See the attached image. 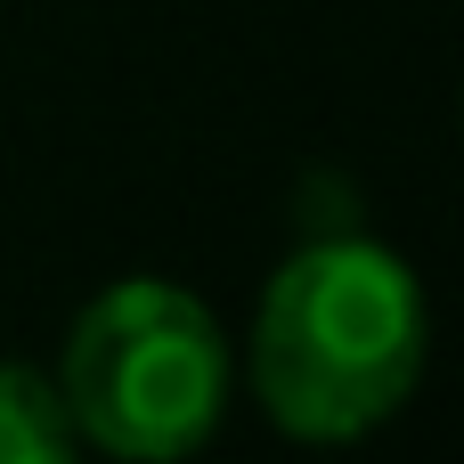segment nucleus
<instances>
[{
    "instance_id": "2",
    "label": "nucleus",
    "mask_w": 464,
    "mask_h": 464,
    "mask_svg": "<svg viewBox=\"0 0 464 464\" xmlns=\"http://www.w3.org/2000/svg\"><path fill=\"white\" fill-rule=\"evenodd\" d=\"M57 400L82 449L171 464L204 449L228 408V334L204 294L171 277H122L73 318L57 351Z\"/></svg>"
},
{
    "instance_id": "3",
    "label": "nucleus",
    "mask_w": 464,
    "mask_h": 464,
    "mask_svg": "<svg viewBox=\"0 0 464 464\" xmlns=\"http://www.w3.org/2000/svg\"><path fill=\"white\" fill-rule=\"evenodd\" d=\"M73 449L82 440H73V416L57 400V375L0 359V464H65Z\"/></svg>"
},
{
    "instance_id": "1",
    "label": "nucleus",
    "mask_w": 464,
    "mask_h": 464,
    "mask_svg": "<svg viewBox=\"0 0 464 464\" xmlns=\"http://www.w3.org/2000/svg\"><path fill=\"white\" fill-rule=\"evenodd\" d=\"M424 285L375 237L302 245L253 302L245 375L277 432L294 440H367L392 424L424 375Z\"/></svg>"
}]
</instances>
